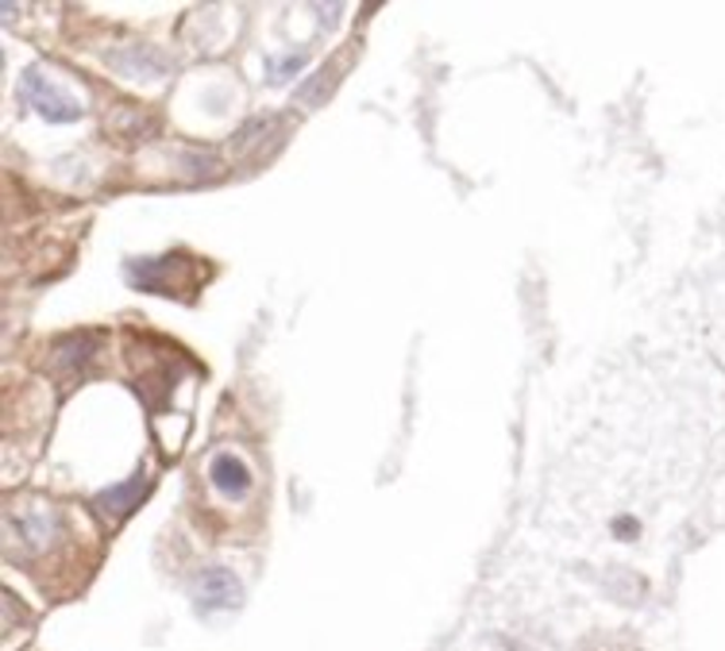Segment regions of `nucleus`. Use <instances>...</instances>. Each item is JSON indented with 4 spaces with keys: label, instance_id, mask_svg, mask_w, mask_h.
<instances>
[{
    "label": "nucleus",
    "instance_id": "obj_5",
    "mask_svg": "<svg viewBox=\"0 0 725 651\" xmlns=\"http://www.w3.org/2000/svg\"><path fill=\"white\" fill-rule=\"evenodd\" d=\"M143 497H148V482L136 478V482H124V486H116V489H105V494L97 497V509H105L108 521H124Z\"/></svg>",
    "mask_w": 725,
    "mask_h": 651
},
{
    "label": "nucleus",
    "instance_id": "obj_6",
    "mask_svg": "<svg viewBox=\"0 0 725 651\" xmlns=\"http://www.w3.org/2000/svg\"><path fill=\"white\" fill-rule=\"evenodd\" d=\"M93 347H97V343H93L90 335H74V340L62 343V347L55 351V363H58L62 370H66V367H74V370H78V367H85L82 358H90Z\"/></svg>",
    "mask_w": 725,
    "mask_h": 651
},
{
    "label": "nucleus",
    "instance_id": "obj_2",
    "mask_svg": "<svg viewBox=\"0 0 725 651\" xmlns=\"http://www.w3.org/2000/svg\"><path fill=\"white\" fill-rule=\"evenodd\" d=\"M24 93H27V100H32L35 113L47 116V120H55V123L78 120V116H82V105H78V100H70L66 93H58V85L50 82L43 70H27V74H24Z\"/></svg>",
    "mask_w": 725,
    "mask_h": 651
},
{
    "label": "nucleus",
    "instance_id": "obj_3",
    "mask_svg": "<svg viewBox=\"0 0 725 651\" xmlns=\"http://www.w3.org/2000/svg\"><path fill=\"white\" fill-rule=\"evenodd\" d=\"M194 602L201 605V609H209V613L239 609L244 590H239L236 575H229V570H221V567H209V570H201V575L194 578Z\"/></svg>",
    "mask_w": 725,
    "mask_h": 651
},
{
    "label": "nucleus",
    "instance_id": "obj_1",
    "mask_svg": "<svg viewBox=\"0 0 725 651\" xmlns=\"http://www.w3.org/2000/svg\"><path fill=\"white\" fill-rule=\"evenodd\" d=\"M12 544L20 552H50L62 540V517L50 505H32V509H16L12 513Z\"/></svg>",
    "mask_w": 725,
    "mask_h": 651
},
{
    "label": "nucleus",
    "instance_id": "obj_4",
    "mask_svg": "<svg viewBox=\"0 0 725 651\" xmlns=\"http://www.w3.org/2000/svg\"><path fill=\"white\" fill-rule=\"evenodd\" d=\"M209 478H212V486L221 489V494H229V497H244L247 489H252V471H247L236 455H229V451L212 459Z\"/></svg>",
    "mask_w": 725,
    "mask_h": 651
}]
</instances>
